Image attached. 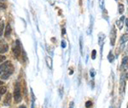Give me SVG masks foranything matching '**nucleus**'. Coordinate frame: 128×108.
I'll list each match as a JSON object with an SVG mask.
<instances>
[{
	"label": "nucleus",
	"instance_id": "1",
	"mask_svg": "<svg viewBox=\"0 0 128 108\" xmlns=\"http://www.w3.org/2000/svg\"><path fill=\"white\" fill-rule=\"evenodd\" d=\"M14 72V66L9 61L4 62L0 66V77L2 79H7Z\"/></svg>",
	"mask_w": 128,
	"mask_h": 108
},
{
	"label": "nucleus",
	"instance_id": "2",
	"mask_svg": "<svg viewBox=\"0 0 128 108\" xmlns=\"http://www.w3.org/2000/svg\"><path fill=\"white\" fill-rule=\"evenodd\" d=\"M14 98H15V101L16 103H19L21 100V86L20 83L17 82L15 83V90H14Z\"/></svg>",
	"mask_w": 128,
	"mask_h": 108
},
{
	"label": "nucleus",
	"instance_id": "3",
	"mask_svg": "<svg viewBox=\"0 0 128 108\" xmlns=\"http://www.w3.org/2000/svg\"><path fill=\"white\" fill-rule=\"evenodd\" d=\"M21 43H20L19 40L15 41V45L13 49V53H14V55L15 57H19L20 55L21 54Z\"/></svg>",
	"mask_w": 128,
	"mask_h": 108
},
{
	"label": "nucleus",
	"instance_id": "4",
	"mask_svg": "<svg viewBox=\"0 0 128 108\" xmlns=\"http://www.w3.org/2000/svg\"><path fill=\"white\" fill-rule=\"evenodd\" d=\"M115 40H116V28H115V26H113L110 32V43L112 46L114 45Z\"/></svg>",
	"mask_w": 128,
	"mask_h": 108
},
{
	"label": "nucleus",
	"instance_id": "5",
	"mask_svg": "<svg viewBox=\"0 0 128 108\" xmlns=\"http://www.w3.org/2000/svg\"><path fill=\"white\" fill-rule=\"evenodd\" d=\"M9 46L4 40H0V54H4L8 51Z\"/></svg>",
	"mask_w": 128,
	"mask_h": 108
},
{
	"label": "nucleus",
	"instance_id": "6",
	"mask_svg": "<svg viewBox=\"0 0 128 108\" xmlns=\"http://www.w3.org/2000/svg\"><path fill=\"white\" fill-rule=\"evenodd\" d=\"M104 39H105L104 34H102V33L99 34V36H98V43H99V45L101 46V48H102L103 43H104Z\"/></svg>",
	"mask_w": 128,
	"mask_h": 108
},
{
	"label": "nucleus",
	"instance_id": "7",
	"mask_svg": "<svg viewBox=\"0 0 128 108\" xmlns=\"http://www.w3.org/2000/svg\"><path fill=\"white\" fill-rule=\"evenodd\" d=\"M10 100H11V95L9 93L6 95V97H5V99H4V104L5 105V106H9V105L10 104Z\"/></svg>",
	"mask_w": 128,
	"mask_h": 108
},
{
	"label": "nucleus",
	"instance_id": "8",
	"mask_svg": "<svg viewBox=\"0 0 128 108\" xmlns=\"http://www.w3.org/2000/svg\"><path fill=\"white\" fill-rule=\"evenodd\" d=\"M124 20H125V16H122L121 18L119 20H118L117 21H116V25L118 26V27H119V29H122V27H123V22H124Z\"/></svg>",
	"mask_w": 128,
	"mask_h": 108
},
{
	"label": "nucleus",
	"instance_id": "9",
	"mask_svg": "<svg viewBox=\"0 0 128 108\" xmlns=\"http://www.w3.org/2000/svg\"><path fill=\"white\" fill-rule=\"evenodd\" d=\"M10 33H11V26H10V25L8 23V25L6 26V30H5L4 36L6 37V38H8V37L10 35Z\"/></svg>",
	"mask_w": 128,
	"mask_h": 108
},
{
	"label": "nucleus",
	"instance_id": "10",
	"mask_svg": "<svg viewBox=\"0 0 128 108\" xmlns=\"http://www.w3.org/2000/svg\"><path fill=\"white\" fill-rule=\"evenodd\" d=\"M45 60H46V64H47V66H48V67H49L50 69H52V59H51L50 56H46Z\"/></svg>",
	"mask_w": 128,
	"mask_h": 108
},
{
	"label": "nucleus",
	"instance_id": "11",
	"mask_svg": "<svg viewBox=\"0 0 128 108\" xmlns=\"http://www.w3.org/2000/svg\"><path fill=\"white\" fill-rule=\"evenodd\" d=\"M4 22L3 20H0V37L2 36L3 32H4Z\"/></svg>",
	"mask_w": 128,
	"mask_h": 108
},
{
	"label": "nucleus",
	"instance_id": "12",
	"mask_svg": "<svg viewBox=\"0 0 128 108\" xmlns=\"http://www.w3.org/2000/svg\"><path fill=\"white\" fill-rule=\"evenodd\" d=\"M108 60H109V62H113L114 60V55L112 54V52H109V55H108Z\"/></svg>",
	"mask_w": 128,
	"mask_h": 108
},
{
	"label": "nucleus",
	"instance_id": "13",
	"mask_svg": "<svg viewBox=\"0 0 128 108\" xmlns=\"http://www.w3.org/2000/svg\"><path fill=\"white\" fill-rule=\"evenodd\" d=\"M118 8H119V14H122V13L124 12V10H125V7H124L123 4H119V5H118Z\"/></svg>",
	"mask_w": 128,
	"mask_h": 108
},
{
	"label": "nucleus",
	"instance_id": "14",
	"mask_svg": "<svg viewBox=\"0 0 128 108\" xmlns=\"http://www.w3.org/2000/svg\"><path fill=\"white\" fill-rule=\"evenodd\" d=\"M6 87H4V86H2V87H0V95H4V93H6Z\"/></svg>",
	"mask_w": 128,
	"mask_h": 108
},
{
	"label": "nucleus",
	"instance_id": "15",
	"mask_svg": "<svg viewBox=\"0 0 128 108\" xmlns=\"http://www.w3.org/2000/svg\"><path fill=\"white\" fill-rule=\"evenodd\" d=\"M126 40H127V35H123L122 36V38H121V39H120V43H126Z\"/></svg>",
	"mask_w": 128,
	"mask_h": 108
},
{
	"label": "nucleus",
	"instance_id": "16",
	"mask_svg": "<svg viewBox=\"0 0 128 108\" xmlns=\"http://www.w3.org/2000/svg\"><path fill=\"white\" fill-rule=\"evenodd\" d=\"M79 45H80V53H81V55H83V44H82V37H80V39H79Z\"/></svg>",
	"mask_w": 128,
	"mask_h": 108
},
{
	"label": "nucleus",
	"instance_id": "17",
	"mask_svg": "<svg viewBox=\"0 0 128 108\" xmlns=\"http://www.w3.org/2000/svg\"><path fill=\"white\" fill-rule=\"evenodd\" d=\"M99 5L101 9H104V0H99Z\"/></svg>",
	"mask_w": 128,
	"mask_h": 108
},
{
	"label": "nucleus",
	"instance_id": "18",
	"mask_svg": "<svg viewBox=\"0 0 128 108\" xmlns=\"http://www.w3.org/2000/svg\"><path fill=\"white\" fill-rule=\"evenodd\" d=\"M126 64H127V56H125L123 59V62H122V66H126Z\"/></svg>",
	"mask_w": 128,
	"mask_h": 108
},
{
	"label": "nucleus",
	"instance_id": "19",
	"mask_svg": "<svg viewBox=\"0 0 128 108\" xmlns=\"http://www.w3.org/2000/svg\"><path fill=\"white\" fill-rule=\"evenodd\" d=\"M96 51L94 49L92 50V53H91V59L92 60H95L96 59Z\"/></svg>",
	"mask_w": 128,
	"mask_h": 108
},
{
	"label": "nucleus",
	"instance_id": "20",
	"mask_svg": "<svg viewBox=\"0 0 128 108\" xmlns=\"http://www.w3.org/2000/svg\"><path fill=\"white\" fill-rule=\"evenodd\" d=\"M91 105H92V102L91 101V100H88V101L85 103V107L89 108V107H91Z\"/></svg>",
	"mask_w": 128,
	"mask_h": 108
},
{
	"label": "nucleus",
	"instance_id": "21",
	"mask_svg": "<svg viewBox=\"0 0 128 108\" xmlns=\"http://www.w3.org/2000/svg\"><path fill=\"white\" fill-rule=\"evenodd\" d=\"M5 59H6V58H5L4 55H0V63H2L4 60H5Z\"/></svg>",
	"mask_w": 128,
	"mask_h": 108
},
{
	"label": "nucleus",
	"instance_id": "22",
	"mask_svg": "<svg viewBox=\"0 0 128 108\" xmlns=\"http://www.w3.org/2000/svg\"><path fill=\"white\" fill-rule=\"evenodd\" d=\"M66 45H67V43H66V42H65V40H62V48H66Z\"/></svg>",
	"mask_w": 128,
	"mask_h": 108
},
{
	"label": "nucleus",
	"instance_id": "23",
	"mask_svg": "<svg viewBox=\"0 0 128 108\" xmlns=\"http://www.w3.org/2000/svg\"><path fill=\"white\" fill-rule=\"evenodd\" d=\"M59 92H60V96H61V97H62V95H63V91H62V87H60Z\"/></svg>",
	"mask_w": 128,
	"mask_h": 108
},
{
	"label": "nucleus",
	"instance_id": "24",
	"mask_svg": "<svg viewBox=\"0 0 128 108\" xmlns=\"http://www.w3.org/2000/svg\"><path fill=\"white\" fill-rule=\"evenodd\" d=\"M90 73H91V77H94V76H95V72H94L93 69H91V70L90 71Z\"/></svg>",
	"mask_w": 128,
	"mask_h": 108
},
{
	"label": "nucleus",
	"instance_id": "25",
	"mask_svg": "<svg viewBox=\"0 0 128 108\" xmlns=\"http://www.w3.org/2000/svg\"><path fill=\"white\" fill-rule=\"evenodd\" d=\"M73 105H74L73 101H71L70 102V105H69V108H73Z\"/></svg>",
	"mask_w": 128,
	"mask_h": 108
},
{
	"label": "nucleus",
	"instance_id": "26",
	"mask_svg": "<svg viewBox=\"0 0 128 108\" xmlns=\"http://www.w3.org/2000/svg\"><path fill=\"white\" fill-rule=\"evenodd\" d=\"M62 35H64L65 34V32H66V30H65V28H62Z\"/></svg>",
	"mask_w": 128,
	"mask_h": 108
},
{
	"label": "nucleus",
	"instance_id": "27",
	"mask_svg": "<svg viewBox=\"0 0 128 108\" xmlns=\"http://www.w3.org/2000/svg\"><path fill=\"white\" fill-rule=\"evenodd\" d=\"M2 7H4V8H5V5H4V4H0V9L2 8Z\"/></svg>",
	"mask_w": 128,
	"mask_h": 108
},
{
	"label": "nucleus",
	"instance_id": "28",
	"mask_svg": "<svg viewBox=\"0 0 128 108\" xmlns=\"http://www.w3.org/2000/svg\"><path fill=\"white\" fill-rule=\"evenodd\" d=\"M19 108H26V106H21Z\"/></svg>",
	"mask_w": 128,
	"mask_h": 108
},
{
	"label": "nucleus",
	"instance_id": "29",
	"mask_svg": "<svg viewBox=\"0 0 128 108\" xmlns=\"http://www.w3.org/2000/svg\"><path fill=\"white\" fill-rule=\"evenodd\" d=\"M3 84V82L2 81H0V85H2Z\"/></svg>",
	"mask_w": 128,
	"mask_h": 108
},
{
	"label": "nucleus",
	"instance_id": "30",
	"mask_svg": "<svg viewBox=\"0 0 128 108\" xmlns=\"http://www.w3.org/2000/svg\"><path fill=\"white\" fill-rule=\"evenodd\" d=\"M0 1H4V0H0Z\"/></svg>",
	"mask_w": 128,
	"mask_h": 108
},
{
	"label": "nucleus",
	"instance_id": "31",
	"mask_svg": "<svg viewBox=\"0 0 128 108\" xmlns=\"http://www.w3.org/2000/svg\"><path fill=\"white\" fill-rule=\"evenodd\" d=\"M0 100H1V96H0Z\"/></svg>",
	"mask_w": 128,
	"mask_h": 108
}]
</instances>
